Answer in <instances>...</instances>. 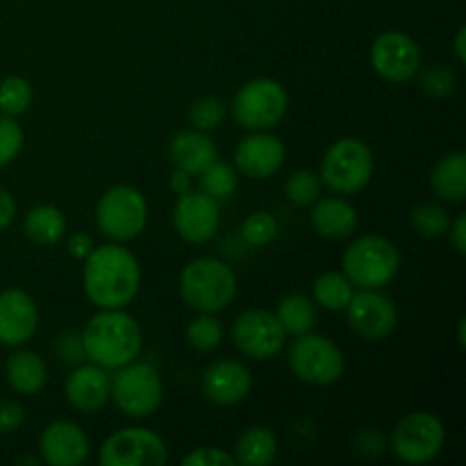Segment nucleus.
Returning <instances> with one entry per match:
<instances>
[{"label": "nucleus", "instance_id": "4c0bfd02", "mask_svg": "<svg viewBox=\"0 0 466 466\" xmlns=\"http://www.w3.org/2000/svg\"><path fill=\"white\" fill-rule=\"evenodd\" d=\"M182 466H235V458L221 449L203 446V449L187 455V458L182 460Z\"/></svg>", "mask_w": 466, "mask_h": 466}, {"label": "nucleus", "instance_id": "f704fd0d", "mask_svg": "<svg viewBox=\"0 0 466 466\" xmlns=\"http://www.w3.org/2000/svg\"><path fill=\"white\" fill-rule=\"evenodd\" d=\"M419 86L426 91L431 98H446L455 91L458 86V77L451 68H446L444 64H435V66H428L426 71L419 77Z\"/></svg>", "mask_w": 466, "mask_h": 466}, {"label": "nucleus", "instance_id": "bb28decb", "mask_svg": "<svg viewBox=\"0 0 466 466\" xmlns=\"http://www.w3.org/2000/svg\"><path fill=\"white\" fill-rule=\"evenodd\" d=\"M278 321L285 328L287 335H305L317 326V308L303 294H289L278 303Z\"/></svg>", "mask_w": 466, "mask_h": 466}, {"label": "nucleus", "instance_id": "9b49d317", "mask_svg": "<svg viewBox=\"0 0 466 466\" xmlns=\"http://www.w3.org/2000/svg\"><path fill=\"white\" fill-rule=\"evenodd\" d=\"M167 460V444L148 428H126L114 432L98 453V462L103 466H164Z\"/></svg>", "mask_w": 466, "mask_h": 466}, {"label": "nucleus", "instance_id": "1a4fd4ad", "mask_svg": "<svg viewBox=\"0 0 466 466\" xmlns=\"http://www.w3.org/2000/svg\"><path fill=\"white\" fill-rule=\"evenodd\" d=\"M109 399L132 419H144L157 412L164 399V385L159 373L146 362H130L118 369L112 380Z\"/></svg>", "mask_w": 466, "mask_h": 466}, {"label": "nucleus", "instance_id": "6e6552de", "mask_svg": "<svg viewBox=\"0 0 466 466\" xmlns=\"http://www.w3.org/2000/svg\"><path fill=\"white\" fill-rule=\"evenodd\" d=\"M287 358L294 376L314 387L332 385L344 373V355L339 346L328 337L312 335V332L296 335Z\"/></svg>", "mask_w": 466, "mask_h": 466}, {"label": "nucleus", "instance_id": "f3484780", "mask_svg": "<svg viewBox=\"0 0 466 466\" xmlns=\"http://www.w3.org/2000/svg\"><path fill=\"white\" fill-rule=\"evenodd\" d=\"M39 326V312L30 294L7 289L0 294V344L21 346Z\"/></svg>", "mask_w": 466, "mask_h": 466}, {"label": "nucleus", "instance_id": "f8f14e48", "mask_svg": "<svg viewBox=\"0 0 466 466\" xmlns=\"http://www.w3.org/2000/svg\"><path fill=\"white\" fill-rule=\"evenodd\" d=\"M285 328L267 309H248L232 323V341L253 360H273L285 349Z\"/></svg>", "mask_w": 466, "mask_h": 466}, {"label": "nucleus", "instance_id": "c756f323", "mask_svg": "<svg viewBox=\"0 0 466 466\" xmlns=\"http://www.w3.org/2000/svg\"><path fill=\"white\" fill-rule=\"evenodd\" d=\"M200 176V189L203 194H208L209 198L221 200L228 196L235 194L237 189V173L230 164H223L218 159H214L205 171L198 173Z\"/></svg>", "mask_w": 466, "mask_h": 466}, {"label": "nucleus", "instance_id": "58836bf2", "mask_svg": "<svg viewBox=\"0 0 466 466\" xmlns=\"http://www.w3.org/2000/svg\"><path fill=\"white\" fill-rule=\"evenodd\" d=\"M57 355L62 362L66 364H80L86 358L85 344H82V335L77 332H66L57 339Z\"/></svg>", "mask_w": 466, "mask_h": 466}, {"label": "nucleus", "instance_id": "de8ad7c7", "mask_svg": "<svg viewBox=\"0 0 466 466\" xmlns=\"http://www.w3.org/2000/svg\"><path fill=\"white\" fill-rule=\"evenodd\" d=\"M458 341H460V346H464V319H462V321H460V332H458Z\"/></svg>", "mask_w": 466, "mask_h": 466}, {"label": "nucleus", "instance_id": "c03bdc74", "mask_svg": "<svg viewBox=\"0 0 466 466\" xmlns=\"http://www.w3.org/2000/svg\"><path fill=\"white\" fill-rule=\"evenodd\" d=\"M358 444L362 446V451L369 449V453H382V449H385L380 432L371 431V428H367V431L358 437Z\"/></svg>", "mask_w": 466, "mask_h": 466}, {"label": "nucleus", "instance_id": "dca6fc26", "mask_svg": "<svg viewBox=\"0 0 466 466\" xmlns=\"http://www.w3.org/2000/svg\"><path fill=\"white\" fill-rule=\"evenodd\" d=\"M41 460L53 466H77L89 458V437L77 423L55 421L39 441Z\"/></svg>", "mask_w": 466, "mask_h": 466}, {"label": "nucleus", "instance_id": "37998d69", "mask_svg": "<svg viewBox=\"0 0 466 466\" xmlns=\"http://www.w3.org/2000/svg\"><path fill=\"white\" fill-rule=\"evenodd\" d=\"M14 214H16V203H14V198L7 191L0 189V232L12 226Z\"/></svg>", "mask_w": 466, "mask_h": 466}, {"label": "nucleus", "instance_id": "473e14b6", "mask_svg": "<svg viewBox=\"0 0 466 466\" xmlns=\"http://www.w3.org/2000/svg\"><path fill=\"white\" fill-rule=\"evenodd\" d=\"M319 194H321V177L312 171H296L285 182L287 200L299 208L317 203Z\"/></svg>", "mask_w": 466, "mask_h": 466}, {"label": "nucleus", "instance_id": "7ed1b4c3", "mask_svg": "<svg viewBox=\"0 0 466 466\" xmlns=\"http://www.w3.org/2000/svg\"><path fill=\"white\" fill-rule=\"evenodd\" d=\"M182 300L198 312H221L235 300L237 276L217 258H198L185 267L180 276Z\"/></svg>", "mask_w": 466, "mask_h": 466}, {"label": "nucleus", "instance_id": "a18cd8bd", "mask_svg": "<svg viewBox=\"0 0 466 466\" xmlns=\"http://www.w3.org/2000/svg\"><path fill=\"white\" fill-rule=\"evenodd\" d=\"M168 187H171V191H176L177 196L187 194V191H191V176L180 171V168H176V171L171 173V177H168Z\"/></svg>", "mask_w": 466, "mask_h": 466}, {"label": "nucleus", "instance_id": "c85d7f7f", "mask_svg": "<svg viewBox=\"0 0 466 466\" xmlns=\"http://www.w3.org/2000/svg\"><path fill=\"white\" fill-rule=\"evenodd\" d=\"M410 221H412V228L417 230V235L426 237V239L444 237L451 228L449 212L437 203L417 205L412 209V214H410Z\"/></svg>", "mask_w": 466, "mask_h": 466}, {"label": "nucleus", "instance_id": "e433bc0d", "mask_svg": "<svg viewBox=\"0 0 466 466\" xmlns=\"http://www.w3.org/2000/svg\"><path fill=\"white\" fill-rule=\"evenodd\" d=\"M23 148V130L12 116H0V167L12 162Z\"/></svg>", "mask_w": 466, "mask_h": 466}, {"label": "nucleus", "instance_id": "ddd939ff", "mask_svg": "<svg viewBox=\"0 0 466 466\" xmlns=\"http://www.w3.org/2000/svg\"><path fill=\"white\" fill-rule=\"evenodd\" d=\"M371 66L380 77L394 85L410 82L421 68V50L405 32H382L371 46Z\"/></svg>", "mask_w": 466, "mask_h": 466}, {"label": "nucleus", "instance_id": "393cba45", "mask_svg": "<svg viewBox=\"0 0 466 466\" xmlns=\"http://www.w3.org/2000/svg\"><path fill=\"white\" fill-rule=\"evenodd\" d=\"M23 232L39 246H55L66 232V218L55 205H36L25 214Z\"/></svg>", "mask_w": 466, "mask_h": 466}, {"label": "nucleus", "instance_id": "4be33fe9", "mask_svg": "<svg viewBox=\"0 0 466 466\" xmlns=\"http://www.w3.org/2000/svg\"><path fill=\"white\" fill-rule=\"evenodd\" d=\"M312 226L328 239H346L358 230V212L341 198H323L314 205Z\"/></svg>", "mask_w": 466, "mask_h": 466}, {"label": "nucleus", "instance_id": "6ab92c4d", "mask_svg": "<svg viewBox=\"0 0 466 466\" xmlns=\"http://www.w3.org/2000/svg\"><path fill=\"white\" fill-rule=\"evenodd\" d=\"M253 376L237 360H218L205 369L203 391L214 405H237L250 394Z\"/></svg>", "mask_w": 466, "mask_h": 466}, {"label": "nucleus", "instance_id": "a211bd4d", "mask_svg": "<svg viewBox=\"0 0 466 466\" xmlns=\"http://www.w3.org/2000/svg\"><path fill=\"white\" fill-rule=\"evenodd\" d=\"M235 162L244 176L253 180L276 176L285 164V146L278 137L258 132L239 141L235 150Z\"/></svg>", "mask_w": 466, "mask_h": 466}, {"label": "nucleus", "instance_id": "49530a36", "mask_svg": "<svg viewBox=\"0 0 466 466\" xmlns=\"http://www.w3.org/2000/svg\"><path fill=\"white\" fill-rule=\"evenodd\" d=\"M464 36H466V30H464V27H460V30H458V36H455V55H458L460 62H466Z\"/></svg>", "mask_w": 466, "mask_h": 466}, {"label": "nucleus", "instance_id": "cd10ccee", "mask_svg": "<svg viewBox=\"0 0 466 466\" xmlns=\"http://www.w3.org/2000/svg\"><path fill=\"white\" fill-rule=\"evenodd\" d=\"M353 294V282L346 276H341V273H323V276H319L317 282H314V300H317L321 308L332 309V312L346 309V305L350 303Z\"/></svg>", "mask_w": 466, "mask_h": 466}, {"label": "nucleus", "instance_id": "ea45409f", "mask_svg": "<svg viewBox=\"0 0 466 466\" xmlns=\"http://www.w3.org/2000/svg\"><path fill=\"white\" fill-rule=\"evenodd\" d=\"M23 423V408L16 400L0 403V432H16Z\"/></svg>", "mask_w": 466, "mask_h": 466}, {"label": "nucleus", "instance_id": "f03ea898", "mask_svg": "<svg viewBox=\"0 0 466 466\" xmlns=\"http://www.w3.org/2000/svg\"><path fill=\"white\" fill-rule=\"evenodd\" d=\"M86 358L103 369H121L135 362L141 350L139 323L123 309H100L82 332Z\"/></svg>", "mask_w": 466, "mask_h": 466}, {"label": "nucleus", "instance_id": "39448f33", "mask_svg": "<svg viewBox=\"0 0 466 466\" xmlns=\"http://www.w3.org/2000/svg\"><path fill=\"white\" fill-rule=\"evenodd\" d=\"M373 176V153L362 139L344 137L321 159V182L335 194H358Z\"/></svg>", "mask_w": 466, "mask_h": 466}, {"label": "nucleus", "instance_id": "72a5a7b5", "mask_svg": "<svg viewBox=\"0 0 466 466\" xmlns=\"http://www.w3.org/2000/svg\"><path fill=\"white\" fill-rule=\"evenodd\" d=\"M223 118H226V103L217 96H203L189 109L191 126L200 132L214 130V127L221 126Z\"/></svg>", "mask_w": 466, "mask_h": 466}, {"label": "nucleus", "instance_id": "20e7f679", "mask_svg": "<svg viewBox=\"0 0 466 466\" xmlns=\"http://www.w3.org/2000/svg\"><path fill=\"white\" fill-rule=\"evenodd\" d=\"M341 267L358 289H380L399 273L400 255L387 237L364 235L346 248Z\"/></svg>", "mask_w": 466, "mask_h": 466}, {"label": "nucleus", "instance_id": "2f4dec72", "mask_svg": "<svg viewBox=\"0 0 466 466\" xmlns=\"http://www.w3.org/2000/svg\"><path fill=\"white\" fill-rule=\"evenodd\" d=\"M32 103V86L25 77L9 76L0 82V112L5 116H18Z\"/></svg>", "mask_w": 466, "mask_h": 466}, {"label": "nucleus", "instance_id": "7c9ffc66", "mask_svg": "<svg viewBox=\"0 0 466 466\" xmlns=\"http://www.w3.org/2000/svg\"><path fill=\"white\" fill-rule=\"evenodd\" d=\"M187 341H189L191 349L200 350V353H209V350L218 349L223 341L221 321L214 319L212 314L200 312V317H196L187 326Z\"/></svg>", "mask_w": 466, "mask_h": 466}, {"label": "nucleus", "instance_id": "9d476101", "mask_svg": "<svg viewBox=\"0 0 466 466\" xmlns=\"http://www.w3.org/2000/svg\"><path fill=\"white\" fill-rule=\"evenodd\" d=\"M444 437V423L435 414L412 412L400 419L391 432V449L403 462L426 464L440 455Z\"/></svg>", "mask_w": 466, "mask_h": 466}, {"label": "nucleus", "instance_id": "423d86ee", "mask_svg": "<svg viewBox=\"0 0 466 466\" xmlns=\"http://www.w3.org/2000/svg\"><path fill=\"white\" fill-rule=\"evenodd\" d=\"M148 221L144 194L130 185H116L105 191L96 208V226L114 241H130L141 235Z\"/></svg>", "mask_w": 466, "mask_h": 466}, {"label": "nucleus", "instance_id": "5701e85b", "mask_svg": "<svg viewBox=\"0 0 466 466\" xmlns=\"http://www.w3.org/2000/svg\"><path fill=\"white\" fill-rule=\"evenodd\" d=\"M432 191L446 203H462L466 198V153L455 150V153L444 155L435 164L431 176Z\"/></svg>", "mask_w": 466, "mask_h": 466}, {"label": "nucleus", "instance_id": "aec40b11", "mask_svg": "<svg viewBox=\"0 0 466 466\" xmlns=\"http://www.w3.org/2000/svg\"><path fill=\"white\" fill-rule=\"evenodd\" d=\"M112 391V378L107 376V369L98 364H80L73 369L71 376L66 378L64 394L66 400L80 412H98L109 400Z\"/></svg>", "mask_w": 466, "mask_h": 466}, {"label": "nucleus", "instance_id": "c9c22d12", "mask_svg": "<svg viewBox=\"0 0 466 466\" xmlns=\"http://www.w3.org/2000/svg\"><path fill=\"white\" fill-rule=\"evenodd\" d=\"M241 235L250 246H267L276 239L278 221L268 212H255L241 226Z\"/></svg>", "mask_w": 466, "mask_h": 466}, {"label": "nucleus", "instance_id": "a878e982", "mask_svg": "<svg viewBox=\"0 0 466 466\" xmlns=\"http://www.w3.org/2000/svg\"><path fill=\"white\" fill-rule=\"evenodd\" d=\"M278 455V440L268 428H248L235 446V462L244 466H268Z\"/></svg>", "mask_w": 466, "mask_h": 466}, {"label": "nucleus", "instance_id": "b1692460", "mask_svg": "<svg viewBox=\"0 0 466 466\" xmlns=\"http://www.w3.org/2000/svg\"><path fill=\"white\" fill-rule=\"evenodd\" d=\"M7 380L18 394L32 396L44 390L46 380H48V369L36 353L18 350L7 360Z\"/></svg>", "mask_w": 466, "mask_h": 466}, {"label": "nucleus", "instance_id": "a19ab883", "mask_svg": "<svg viewBox=\"0 0 466 466\" xmlns=\"http://www.w3.org/2000/svg\"><path fill=\"white\" fill-rule=\"evenodd\" d=\"M94 248V239H91L89 235H85V232H77V235H73L71 239H68V253L76 259H86V255Z\"/></svg>", "mask_w": 466, "mask_h": 466}, {"label": "nucleus", "instance_id": "79ce46f5", "mask_svg": "<svg viewBox=\"0 0 466 466\" xmlns=\"http://www.w3.org/2000/svg\"><path fill=\"white\" fill-rule=\"evenodd\" d=\"M449 235H451V244H453V248L458 250V255H464L466 253V217L464 214H460V217L455 218V223H451Z\"/></svg>", "mask_w": 466, "mask_h": 466}, {"label": "nucleus", "instance_id": "f257e3e1", "mask_svg": "<svg viewBox=\"0 0 466 466\" xmlns=\"http://www.w3.org/2000/svg\"><path fill=\"white\" fill-rule=\"evenodd\" d=\"M82 282H85V294L96 308L123 309L139 294V262L123 246H98L86 255Z\"/></svg>", "mask_w": 466, "mask_h": 466}, {"label": "nucleus", "instance_id": "4468645a", "mask_svg": "<svg viewBox=\"0 0 466 466\" xmlns=\"http://www.w3.org/2000/svg\"><path fill=\"white\" fill-rule=\"evenodd\" d=\"M346 314L355 335L367 341L385 339L399 323V309L394 300L378 289H362L353 294L350 303L346 305Z\"/></svg>", "mask_w": 466, "mask_h": 466}, {"label": "nucleus", "instance_id": "412c9836", "mask_svg": "<svg viewBox=\"0 0 466 466\" xmlns=\"http://www.w3.org/2000/svg\"><path fill=\"white\" fill-rule=\"evenodd\" d=\"M168 159L180 171L198 176L217 159V146L205 132L182 130L173 135L171 144H168Z\"/></svg>", "mask_w": 466, "mask_h": 466}, {"label": "nucleus", "instance_id": "2eb2a0df", "mask_svg": "<svg viewBox=\"0 0 466 466\" xmlns=\"http://www.w3.org/2000/svg\"><path fill=\"white\" fill-rule=\"evenodd\" d=\"M221 214L217 200L203 191H187L173 209V226L187 244H208L218 230Z\"/></svg>", "mask_w": 466, "mask_h": 466}, {"label": "nucleus", "instance_id": "0eeeda50", "mask_svg": "<svg viewBox=\"0 0 466 466\" xmlns=\"http://www.w3.org/2000/svg\"><path fill=\"white\" fill-rule=\"evenodd\" d=\"M289 107V96L285 86L271 77L250 80L237 91L232 100V116L241 127L248 130H267L285 118Z\"/></svg>", "mask_w": 466, "mask_h": 466}]
</instances>
